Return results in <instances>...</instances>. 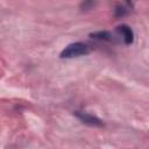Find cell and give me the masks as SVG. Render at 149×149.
<instances>
[{
	"instance_id": "1",
	"label": "cell",
	"mask_w": 149,
	"mask_h": 149,
	"mask_svg": "<svg viewBox=\"0 0 149 149\" xmlns=\"http://www.w3.org/2000/svg\"><path fill=\"white\" fill-rule=\"evenodd\" d=\"M91 48L88 44L83 43V42H73L68 44L59 54L61 58H74V57H81V56H86L87 54H90Z\"/></svg>"
},
{
	"instance_id": "2",
	"label": "cell",
	"mask_w": 149,
	"mask_h": 149,
	"mask_svg": "<svg viewBox=\"0 0 149 149\" xmlns=\"http://www.w3.org/2000/svg\"><path fill=\"white\" fill-rule=\"evenodd\" d=\"M114 33L116 35V38H118L119 43H123L125 45H130L134 42V31L126 23H122V24L118 26L115 28Z\"/></svg>"
},
{
	"instance_id": "3",
	"label": "cell",
	"mask_w": 149,
	"mask_h": 149,
	"mask_svg": "<svg viewBox=\"0 0 149 149\" xmlns=\"http://www.w3.org/2000/svg\"><path fill=\"white\" fill-rule=\"evenodd\" d=\"M73 114L80 122H83L90 127H102L104 126V122L101 119H99L98 116H95L91 113H87L85 111H74Z\"/></svg>"
},
{
	"instance_id": "4",
	"label": "cell",
	"mask_w": 149,
	"mask_h": 149,
	"mask_svg": "<svg viewBox=\"0 0 149 149\" xmlns=\"http://www.w3.org/2000/svg\"><path fill=\"white\" fill-rule=\"evenodd\" d=\"M90 37L94 41L99 42H108V43H119L115 33L109 31V30H99L90 34Z\"/></svg>"
},
{
	"instance_id": "5",
	"label": "cell",
	"mask_w": 149,
	"mask_h": 149,
	"mask_svg": "<svg viewBox=\"0 0 149 149\" xmlns=\"http://www.w3.org/2000/svg\"><path fill=\"white\" fill-rule=\"evenodd\" d=\"M132 6H133V3H132V2L118 3V5L114 7V15H115V17L120 19V17H123L125 15H127V14L130 12Z\"/></svg>"
},
{
	"instance_id": "6",
	"label": "cell",
	"mask_w": 149,
	"mask_h": 149,
	"mask_svg": "<svg viewBox=\"0 0 149 149\" xmlns=\"http://www.w3.org/2000/svg\"><path fill=\"white\" fill-rule=\"evenodd\" d=\"M94 6H95V2H93V1H85V2H81V3H80V8H81L83 10L93 9Z\"/></svg>"
}]
</instances>
